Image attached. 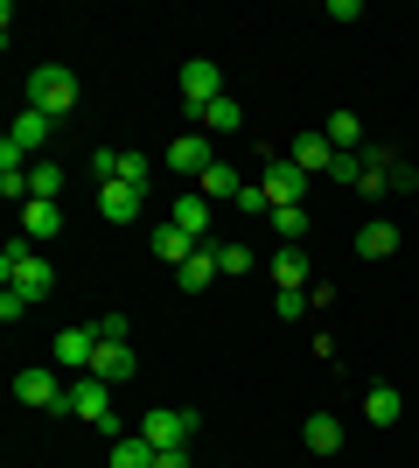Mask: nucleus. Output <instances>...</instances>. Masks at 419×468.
Segmentation results:
<instances>
[{
  "label": "nucleus",
  "mask_w": 419,
  "mask_h": 468,
  "mask_svg": "<svg viewBox=\"0 0 419 468\" xmlns=\"http://www.w3.org/2000/svg\"><path fill=\"white\" fill-rule=\"evenodd\" d=\"M273 314L279 322H300V314H308V293H273Z\"/></svg>",
  "instance_id": "34"
},
{
  "label": "nucleus",
  "mask_w": 419,
  "mask_h": 468,
  "mask_svg": "<svg viewBox=\"0 0 419 468\" xmlns=\"http://www.w3.org/2000/svg\"><path fill=\"white\" fill-rule=\"evenodd\" d=\"M78 98H84V84L70 78L63 63H42V70H28V105H36V112L70 119V112H78Z\"/></svg>",
  "instance_id": "2"
},
{
  "label": "nucleus",
  "mask_w": 419,
  "mask_h": 468,
  "mask_svg": "<svg viewBox=\"0 0 419 468\" xmlns=\"http://www.w3.org/2000/svg\"><path fill=\"white\" fill-rule=\"evenodd\" d=\"M0 280H7V293H21L28 308H36V301H49V293H57V266H49V259H42L36 245H28V238H21V245H7V252H0Z\"/></svg>",
  "instance_id": "1"
},
{
  "label": "nucleus",
  "mask_w": 419,
  "mask_h": 468,
  "mask_svg": "<svg viewBox=\"0 0 419 468\" xmlns=\"http://www.w3.org/2000/svg\"><path fill=\"white\" fill-rule=\"evenodd\" d=\"M413 189H419V168L399 154V161H392V196H413Z\"/></svg>",
  "instance_id": "33"
},
{
  "label": "nucleus",
  "mask_w": 419,
  "mask_h": 468,
  "mask_svg": "<svg viewBox=\"0 0 419 468\" xmlns=\"http://www.w3.org/2000/svg\"><path fill=\"white\" fill-rule=\"evenodd\" d=\"M399 412H405L399 385H371V391H363V420H371V427H399Z\"/></svg>",
  "instance_id": "18"
},
{
  "label": "nucleus",
  "mask_w": 419,
  "mask_h": 468,
  "mask_svg": "<svg viewBox=\"0 0 419 468\" xmlns=\"http://www.w3.org/2000/svg\"><path fill=\"white\" fill-rule=\"evenodd\" d=\"M91 182H120V147H91Z\"/></svg>",
  "instance_id": "30"
},
{
  "label": "nucleus",
  "mask_w": 419,
  "mask_h": 468,
  "mask_svg": "<svg viewBox=\"0 0 419 468\" xmlns=\"http://www.w3.org/2000/svg\"><path fill=\"white\" fill-rule=\"evenodd\" d=\"M321 140H329L336 154H363V119L357 112H329L321 119Z\"/></svg>",
  "instance_id": "20"
},
{
  "label": "nucleus",
  "mask_w": 419,
  "mask_h": 468,
  "mask_svg": "<svg viewBox=\"0 0 419 468\" xmlns=\"http://www.w3.org/2000/svg\"><path fill=\"white\" fill-rule=\"evenodd\" d=\"M140 203H147V196H140L133 182H99V217L105 224H133Z\"/></svg>",
  "instance_id": "13"
},
{
  "label": "nucleus",
  "mask_w": 419,
  "mask_h": 468,
  "mask_svg": "<svg viewBox=\"0 0 419 468\" xmlns=\"http://www.w3.org/2000/svg\"><path fill=\"white\" fill-rule=\"evenodd\" d=\"M238 210H245V217H273V203H266L259 182H245V189H238Z\"/></svg>",
  "instance_id": "32"
},
{
  "label": "nucleus",
  "mask_w": 419,
  "mask_h": 468,
  "mask_svg": "<svg viewBox=\"0 0 419 468\" xmlns=\"http://www.w3.org/2000/svg\"><path fill=\"white\" fill-rule=\"evenodd\" d=\"M168 224H175V231H189L196 245H210V196H203V189H175Z\"/></svg>",
  "instance_id": "10"
},
{
  "label": "nucleus",
  "mask_w": 419,
  "mask_h": 468,
  "mask_svg": "<svg viewBox=\"0 0 419 468\" xmlns=\"http://www.w3.org/2000/svg\"><path fill=\"white\" fill-rule=\"evenodd\" d=\"M147 176H154V161H147V154H133V147H120V182L147 189Z\"/></svg>",
  "instance_id": "29"
},
{
  "label": "nucleus",
  "mask_w": 419,
  "mask_h": 468,
  "mask_svg": "<svg viewBox=\"0 0 419 468\" xmlns=\"http://www.w3.org/2000/svg\"><path fill=\"white\" fill-rule=\"evenodd\" d=\"M21 147V154H42V140H49V112H36V105H21L15 112V133H7Z\"/></svg>",
  "instance_id": "22"
},
{
  "label": "nucleus",
  "mask_w": 419,
  "mask_h": 468,
  "mask_svg": "<svg viewBox=\"0 0 419 468\" xmlns=\"http://www.w3.org/2000/svg\"><path fill=\"white\" fill-rule=\"evenodd\" d=\"M189 126H196V133H245V112H238V98L224 91L217 105H203V112L189 119Z\"/></svg>",
  "instance_id": "17"
},
{
  "label": "nucleus",
  "mask_w": 419,
  "mask_h": 468,
  "mask_svg": "<svg viewBox=\"0 0 419 468\" xmlns=\"http://www.w3.org/2000/svg\"><path fill=\"white\" fill-rule=\"evenodd\" d=\"M210 280H217V252L196 245V252L182 259V293H210Z\"/></svg>",
  "instance_id": "23"
},
{
  "label": "nucleus",
  "mask_w": 419,
  "mask_h": 468,
  "mask_svg": "<svg viewBox=\"0 0 419 468\" xmlns=\"http://www.w3.org/2000/svg\"><path fill=\"white\" fill-rule=\"evenodd\" d=\"M210 252H217V273H224V280H245L252 266H259V259H252V245H210Z\"/></svg>",
  "instance_id": "28"
},
{
  "label": "nucleus",
  "mask_w": 419,
  "mask_h": 468,
  "mask_svg": "<svg viewBox=\"0 0 419 468\" xmlns=\"http://www.w3.org/2000/svg\"><path fill=\"white\" fill-rule=\"evenodd\" d=\"M266 224H273V238H279V245H300V238H308V210H300V203H287V210H273V217H266Z\"/></svg>",
  "instance_id": "27"
},
{
  "label": "nucleus",
  "mask_w": 419,
  "mask_h": 468,
  "mask_svg": "<svg viewBox=\"0 0 419 468\" xmlns=\"http://www.w3.org/2000/svg\"><path fill=\"white\" fill-rule=\"evenodd\" d=\"M91 329H99L105 343H126V314H99V322H91Z\"/></svg>",
  "instance_id": "35"
},
{
  "label": "nucleus",
  "mask_w": 419,
  "mask_h": 468,
  "mask_svg": "<svg viewBox=\"0 0 419 468\" xmlns=\"http://www.w3.org/2000/svg\"><path fill=\"white\" fill-rule=\"evenodd\" d=\"M63 412H78V420H91V427H99V433H112V441H120V412H112V385H105V378H91V371H84V378H70V406H63Z\"/></svg>",
  "instance_id": "3"
},
{
  "label": "nucleus",
  "mask_w": 419,
  "mask_h": 468,
  "mask_svg": "<svg viewBox=\"0 0 419 468\" xmlns=\"http://www.w3.org/2000/svg\"><path fill=\"white\" fill-rule=\"evenodd\" d=\"M15 399L28 412H63L70 406V385H63L57 364H28V371H15Z\"/></svg>",
  "instance_id": "4"
},
{
  "label": "nucleus",
  "mask_w": 419,
  "mask_h": 468,
  "mask_svg": "<svg viewBox=\"0 0 419 468\" xmlns=\"http://www.w3.org/2000/svg\"><path fill=\"white\" fill-rule=\"evenodd\" d=\"M363 176V154H336V168H329V182H342V189H357Z\"/></svg>",
  "instance_id": "31"
},
{
  "label": "nucleus",
  "mask_w": 419,
  "mask_h": 468,
  "mask_svg": "<svg viewBox=\"0 0 419 468\" xmlns=\"http://www.w3.org/2000/svg\"><path fill=\"white\" fill-rule=\"evenodd\" d=\"M266 273H273L279 293H308V287H315V280H308V252H300V245H273Z\"/></svg>",
  "instance_id": "11"
},
{
  "label": "nucleus",
  "mask_w": 419,
  "mask_h": 468,
  "mask_svg": "<svg viewBox=\"0 0 419 468\" xmlns=\"http://www.w3.org/2000/svg\"><path fill=\"white\" fill-rule=\"evenodd\" d=\"M21 238H28V245L63 238V210H57V203H21Z\"/></svg>",
  "instance_id": "15"
},
{
  "label": "nucleus",
  "mask_w": 419,
  "mask_h": 468,
  "mask_svg": "<svg viewBox=\"0 0 419 468\" xmlns=\"http://www.w3.org/2000/svg\"><path fill=\"white\" fill-rule=\"evenodd\" d=\"M133 371H140L133 343H105V335H99V356H91V378H105V385L120 391V385H126V378H133Z\"/></svg>",
  "instance_id": "12"
},
{
  "label": "nucleus",
  "mask_w": 419,
  "mask_h": 468,
  "mask_svg": "<svg viewBox=\"0 0 419 468\" xmlns=\"http://www.w3.org/2000/svg\"><path fill=\"white\" fill-rule=\"evenodd\" d=\"M300 441H308V454H336L342 448V420H336V412H308Z\"/></svg>",
  "instance_id": "21"
},
{
  "label": "nucleus",
  "mask_w": 419,
  "mask_h": 468,
  "mask_svg": "<svg viewBox=\"0 0 419 468\" xmlns=\"http://www.w3.org/2000/svg\"><path fill=\"white\" fill-rule=\"evenodd\" d=\"M217 98H224V70L210 57H189V63H182V112L196 119L203 105H217Z\"/></svg>",
  "instance_id": "7"
},
{
  "label": "nucleus",
  "mask_w": 419,
  "mask_h": 468,
  "mask_svg": "<svg viewBox=\"0 0 419 468\" xmlns=\"http://www.w3.org/2000/svg\"><path fill=\"white\" fill-rule=\"evenodd\" d=\"M49 356H57L63 378H84V371H91V356H99V329H91V322H84V329H63Z\"/></svg>",
  "instance_id": "9"
},
{
  "label": "nucleus",
  "mask_w": 419,
  "mask_h": 468,
  "mask_svg": "<svg viewBox=\"0 0 419 468\" xmlns=\"http://www.w3.org/2000/svg\"><path fill=\"white\" fill-rule=\"evenodd\" d=\"M161 161H168V168H175V176L189 182V189H196V182L210 176V168H217V147H210V133H175Z\"/></svg>",
  "instance_id": "5"
},
{
  "label": "nucleus",
  "mask_w": 419,
  "mask_h": 468,
  "mask_svg": "<svg viewBox=\"0 0 419 468\" xmlns=\"http://www.w3.org/2000/svg\"><path fill=\"white\" fill-rule=\"evenodd\" d=\"M350 245H357V259H392V252H399V224H392V217H371Z\"/></svg>",
  "instance_id": "14"
},
{
  "label": "nucleus",
  "mask_w": 419,
  "mask_h": 468,
  "mask_svg": "<svg viewBox=\"0 0 419 468\" xmlns=\"http://www.w3.org/2000/svg\"><path fill=\"white\" fill-rule=\"evenodd\" d=\"M196 189L210 196V203H238V189H245V182H238V168H224V161H217V168H210V176H203Z\"/></svg>",
  "instance_id": "26"
},
{
  "label": "nucleus",
  "mask_w": 419,
  "mask_h": 468,
  "mask_svg": "<svg viewBox=\"0 0 419 468\" xmlns=\"http://www.w3.org/2000/svg\"><path fill=\"white\" fill-rule=\"evenodd\" d=\"M294 168L300 176H329V168H336V147L321 133H294Z\"/></svg>",
  "instance_id": "19"
},
{
  "label": "nucleus",
  "mask_w": 419,
  "mask_h": 468,
  "mask_svg": "<svg viewBox=\"0 0 419 468\" xmlns=\"http://www.w3.org/2000/svg\"><path fill=\"white\" fill-rule=\"evenodd\" d=\"M189 252H196V238H189V231H175V224H161V231H154V259H161V266H175V273H182V259H189Z\"/></svg>",
  "instance_id": "24"
},
{
  "label": "nucleus",
  "mask_w": 419,
  "mask_h": 468,
  "mask_svg": "<svg viewBox=\"0 0 419 468\" xmlns=\"http://www.w3.org/2000/svg\"><path fill=\"white\" fill-rule=\"evenodd\" d=\"M154 454H161V448H154V441H147V433L133 427V433H120V441H112L105 468H154Z\"/></svg>",
  "instance_id": "16"
},
{
  "label": "nucleus",
  "mask_w": 419,
  "mask_h": 468,
  "mask_svg": "<svg viewBox=\"0 0 419 468\" xmlns=\"http://www.w3.org/2000/svg\"><path fill=\"white\" fill-rule=\"evenodd\" d=\"M63 196V168L57 161H36V168H28V203H57Z\"/></svg>",
  "instance_id": "25"
},
{
  "label": "nucleus",
  "mask_w": 419,
  "mask_h": 468,
  "mask_svg": "<svg viewBox=\"0 0 419 468\" xmlns=\"http://www.w3.org/2000/svg\"><path fill=\"white\" fill-rule=\"evenodd\" d=\"M259 189H266V203H273V210H287V203H300L308 176L294 168V154H266V168H259Z\"/></svg>",
  "instance_id": "8"
},
{
  "label": "nucleus",
  "mask_w": 419,
  "mask_h": 468,
  "mask_svg": "<svg viewBox=\"0 0 419 468\" xmlns=\"http://www.w3.org/2000/svg\"><path fill=\"white\" fill-rule=\"evenodd\" d=\"M154 468H189V448H161V454H154Z\"/></svg>",
  "instance_id": "36"
},
{
  "label": "nucleus",
  "mask_w": 419,
  "mask_h": 468,
  "mask_svg": "<svg viewBox=\"0 0 419 468\" xmlns=\"http://www.w3.org/2000/svg\"><path fill=\"white\" fill-rule=\"evenodd\" d=\"M196 427H203V412H189V406H154L147 420H140V433H147L154 448H189Z\"/></svg>",
  "instance_id": "6"
}]
</instances>
